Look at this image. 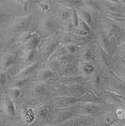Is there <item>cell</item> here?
Masks as SVG:
<instances>
[{
	"label": "cell",
	"instance_id": "6da1fadb",
	"mask_svg": "<svg viewBox=\"0 0 125 126\" xmlns=\"http://www.w3.org/2000/svg\"><path fill=\"white\" fill-rule=\"evenodd\" d=\"M103 104H95V103H88V102H78L75 105V110L77 116H84L94 118L100 115L103 111L102 108Z\"/></svg>",
	"mask_w": 125,
	"mask_h": 126
},
{
	"label": "cell",
	"instance_id": "7a4b0ae2",
	"mask_svg": "<svg viewBox=\"0 0 125 126\" xmlns=\"http://www.w3.org/2000/svg\"><path fill=\"white\" fill-rule=\"evenodd\" d=\"M89 88L84 85V83L79 84H63L56 89V92H59L57 96H73L78 98L83 95Z\"/></svg>",
	"mask_w": 125,
	"mask_h": 126
},
{
	"label": "cell",
	"instance_id": "3957f363",
	"mask_svg": "<svg viewBox=\"0 0 125 126\" xmlns=\"http://www.w3.org/2000/svg\"><path fill=\"white\" fill-rule=\"evenodd\" d=\"M59 40L55 35H51L46 40H42L39 47H41V55L42 58L47 60L53 57V55L56 53L57 49L59 47Z\"/></svg>",
	"mask_w": 125,
	"mask_h": 126
},
{
	"label": "cell",
	"instance_id": "277c9868",
	"mask_svg": "<svg viewBox=\"0 0 125 126\" xmlns=\"http://www.w3.org/2000/svg\"><path fill=\"white\" fill-rule=\"evenodd\" d=\"M33 23V17L31 14H27L25 16L16 17L13 21L10 24L9 30L12 33H20L26 32L30 29Z\"/></svg>",
	"mask_w": 125,
	"mask_h": 126
},
{
	"label": "cell",
	"instance_id": "5b68a950",
	"mask_svg": "<svg viewBox=\"0 0 125 126\" xmlns=\"http://www.w3.org/2000/svg\"><path fill=\"white\" fill-rule=\"evenodd\" d=\"M95 57L97 59V62L102 69H104L105 71L113 70L114 61H113L112 56L107 52H105L98 43H96V47H95Z\"/></svg>",
	"mask_w": 125,
	"mask_h": 126
},
{
	"label": "cell",
	"instance_id": "8992f818",
	"mask_svg": "<svg viewBox=\"0 0 125 126\" xmlns=\"http://www.w3.org/2000/svg\"><path fill=\"white\" fill-rule=\"evenodd\" d=\"M52 107L53 105L44 103L35 108L36 110V121H39L42 123H47L51 122L53 121L52 119Z\"/></svg>",
	"mask_w": 125,
	"mask_h": 126
},
{
	"label": "cell",
	"instance_id": "52a82bcc",
	"mask_svg": "<svg viewBox=\"0 0 125 126\" xmlns=\"http://www.w3.org/2000/svg\"><path fill=\"white\" fill-rule=\"evenodd\" d=\"M76 115V110H75V105L69 107V108H65V109H59V113L57 117L53 120L50 124H54V125H57V124H64L65 122L69 121L74 118Z\"/></svg>",
	"mask_w": 125,
	"mask_h": 126
},
{
	"label": "cell",
	"instance_id": "ba28073f",
	"mask_svg": "<svg viewBox=\"0 0 125 126\" xmlns=\"http://www.w3.org/2000/svg\"><path fill=\"white\" fill-rule=\"evenodd\" d=\"M1 108L4 112L7 117L11 118V119H14L16 117V105L15 102L12 100L10 94L8 92H6L3 94V98H2V105H1Z\"/></svg>",
	"mask_w": 125,
	"mask_h": 126
},
{
	"label": "cell",
	"instance_id": "9c48e42d",
	"mask_svg": "<svg viewBox=\"0 0 125 126\" xmlns=\"http://www.w3.org/2000/svg\"><path fill=\"white\" fill-rule=\"evenodd\" d=\"M78 98L73 96H57L52 101L53 107L56 109H65L69 108L78 103Z\"/></svg>",
	"mask_w": 125,
	"mask_h": 126
},
{
	"label": "cell",
	"instance_id": "30bf717a",
	"mask_svg": "<svg viewBox=\"0 0 125 126\" xmlns=\"http://www.w3.org/2000/svg\"><path fill=\"white\" fill-rule=\"evenodd\" d=\"M104 33L108 36L111 41H119L122 36V28L118 23H107L105 24Z\"/></svg>",
	"mask_w": 125,
	"mask_h": 126
},
{
	"label": "cell",
	"instance_id": "8fae6325",
	"mask_svg": "<svg viewBox=\"0 0 125 126\" xmlns=\"http://www.w3.org/2000/svg\"><path fill=\"white\" fill-rule=\"evenodd\" d=\"M40 27L44 33H46L47 35L51 36L55 35L58 30H59V25L58 23L55 21L52 18H44L41 21Z\"/></svg>",
	"mask_w": 125,
	"mask_h": 126
},
{
	"label": "cell",
	"instance_id": "7c38bea8",
	"mask_svg": "<svg viewBox=\"0 0 125 126\" xmlns=\"http://www.w3.org/2000/svg\"><path fill=\"white\" fill-rule=\"evenodd\" d=\"M42 41V37L36 31H32L31 35L25 42H23L19 46L24 50H31V49H37L40 46Z\"/></svg>",
	"mask_w": 125,
	"mask_h": 126
},
{
	"label": "cell",
	"instance_id": "4fadbf2b",
	"mask_svg": "<svg viewBox=\"0 0 125 126\" xmlns=\"http://www.w3.org/2000/svg\"><path fill=\"white\" fill-rule=\"evenodd\" d=\"M104 103L114 104V105H124V98L121 94H119L113 90H104L103 91V96L101 97Z\"/></svg>",
	"mask_w": 125,
	"mask_h": 126
},
{
	"label": "cell",
	"instance_id": "5bb4252c",
	"mask_svg": "<svg viewBox=\"0 0 125 126\" xmlns=\"http://www.w3.org/2000/svg\"><path fill=\"white\" fill-rule=\"evenodd\" d=\"M79 102H88V103H95V104H104L103 99L93 89H89L83 95L78 97Z\"/></svg>",
	"mask_w": 125,
	"mask_h": 126
},
{
	"label": "cell",
	"instance_id": "9a60e30c",
	"mask_svg": "<svg viewBox=\"0 0 125 126\" xmlns=\"http://www.w3.org/2000/svg\"><path fill=\"white\" fill-rule=\"evenodd\" d=\"M49 90V86L45 82H41V81H37L36 83L31 86V95L35 98H40L44 95L47 94Z\"/></svg>",
	"mask_w": 125,
	"mask_h": 126
},
{
	"label": "cell",
	"instance_id": "2e32d148",
	"mask_svg": "<svg viewBox=\"0 0 125 126\" xmlns=\"http://www.w3.org/2000/svg\"><path fill=\"white\" fill-rule=\"evenodd\" d=\"M22 121L25 124H32L36 121V110L30 106L23 107L21 113Z\"/></svg>",
	"mask_w": 125,
	"mask_h": 126
},
{
	"label": "cell",
	"instance_id": "e0dca14e",
	"mask_svg": "<svg viewBox=\"0 0 125 126\" xmlns=\"http://www.w3.org/2000/svg\"><path fill=\"white\" fill-rule=\"evenodd\" d=\"M97 43L99 44L101 47L104 49L105 52H107L108 54H110L111 56H113V44H112V41L110 40L108 36L105 33H100L98 39H97Z\"/></svg>",
	"mask_w": 125,
	"mask_h": 126
},
{
	"label": "cell",
	"instance_id": "ac0fdd59",
	"mask_svg": "<svg viewBox=\"0 0 125 126\" xmlns=\"http://www.w3.org/2000/svg\"><path fill=\"white\" fill-rule=\"evenodd\" d=\"M16 62V55L14 53H5L0 58V66L4 71L11 69Z\"/></svg>",
	"mask_w": 125,
	"mask_h": 126
},
{
	"label": "cell",
	"instance_id": "d6986e66",
	"mask_svg": "<svg viewBox=\"0 0 125 126\" xmlns=\"http://www.w3.org/2000/svg\"><path fill=\"white\" fill-rule=\"evenodd\" d=\"M78 71L79 74L89 79V77L95 72V66L93 65V63L90 62V61L81 60L78 64Z\"/></svg>",
	"mask_w": 125,
	"mask_h": 126
},
{
	"label": "cell",
	"instance_id": "ffe728a7",
	"mask_svg": "<svg viewBox=\"0 0 125 126\" xmlns=\"http://www.w3.org/2000/svg\"><path fill=\"white\" fill-rule=\"evenodd\" d=\"M59 74L57 72L53 71L52 69H50L49 67L44 68L41 70L38 74H37V81H41V82H46L48 80H51V79L58 78Z\"/></svg>",
	"mask_w": 125,
	"mask_h": 126
},
{
	"label": "cell",
	"instance_id": "44dd1931",
	"mask_svg": "<svg viewBox=\"0 0 125 126\" xmlns=\"http://www.w3.org/2000/svg\"><path fill=\"white\" fill-rule=\"evenodd\" d=\"M40 66V63L37 60L35 62L31 63L29 65H26V66H24L20 72H18L17 74L13 76V78H16V77H26V76H30L35 71L38 70Z\"/></svg>",
	"mask_w": 125,
	"mask_h": 126
},
{
	"label": "cell",
	"instance_id": "7402d4cb",
	"mask_svg": "<svg viewBox=\"0 0 125 126\" xmlns=\"http://www.w3.org/2000/svg\"><path fill=\"white\" fill-rule=\"evenodd\" d=\"M38 58V53L37 49H31V50H24L22 55V62L24 66L29 65L31 63L37 61Z\"/></svg>",
	"mask_w": 125,
	"mask_h": 126
},
{
	"label": "cell",
	"instance_id": "603a6c76",
	"mask_svg": "<svg viewBox=\"0 0 125 126\" xmlns=\"http://www.w3.org/2000/svg\"><path fill=\"white\" fill-rule=\"evenodd\" d=\"M80 59L84 61H90L92 62L94 58H95V50L91 48V45L89 44L86 47H84L80 51Z\"/></svg>",
	"mask_w": 125,
	"mask_h": 126
},
{
	"label": "cell",
	"instance_id": "cb8c5ba5",
	"mask_svg": "<svg viewBox=\"0 0 125 126\" xmlns=\"http://www.w3.org/2000/svg\"><path fill=\"white\" fill-rule=\"evenodd\" d=\"M89 84L91 86V88L94 89V90H97L101 88L102 86V82H103V77L102 75L98 73V72H94L92 75L89 77Z\"/></svg>",
	"mask_w": 125,
	"mask_h": 126
},
{
	"label": "cell",
	"instance_id": "d4e9b609",
	"mask_svg": "<svg viewBox=\"0 0 125 126\" xmlns=\"http://www.w3.org/2000/svg\"><path fill=\"white\" fill-rule=\"evenodd\" d=\"M79 15H80V18L84 20L88 25H89L92 29L94 28V21H93V17H92V14L91 12L87 10V9H82L78 11Z\"/></svg>",
	"mask_w": 125,
	"mask_h": 126
},
{
	"label": "cell",
	"instance_id": "484cf974",
	"mask_svg": "<svg viewBox=\"0 0 125 126\" xmlns=\"http://www.w3.org/2000/svg\"><path fill=\"white\" fill-rule=\"evenodd\" d=\"M30 82V76H26V77H16L12 78V81L10 87H14V88H21L23 89L26 85H27Z\"/></svg>",
	"mask_w": 125,
	"mask_h": 126
},
{
	"label": "cell",
	"instance_id": "4316f807",
	"mask_svg": "<svg viewBox=\"0 0 125 126\" xmlns=\"http://www.w3.org/2000/svg\"><path fill=\"white\" fill-rule=\"evenodd\" d=\"M8 93L10 94L12 100L14 102H18L19 100H21L23 94H24V91L23 89L21 88H14V87H10L8 89Z\"/></svg>",
	"mask_w": 125,
	"mask_h": 126
},
{
	"label": "cell",
	"instance_id": "83f0119b",
	"mask_svg": "<svg viewBox=\"0 0 125 126\" xmlns=\"http://www.w3.org/2000/svg\"><path fill=\"white\" fill-rule=\"evenodd\" d=\"M82 5L84 6L85 9H87L89 11H101V7H100L99 2L97 0H83Z\"/></svg>",
	"mask_w": 125,
	"mask_h": 126
},
{
	"label": "cell",
	"instance_id": "f1b7e54d",
	"mask_svg": "<svg viewBox=\"0 0 125 126\" xmlns=\"http://www.w3.org/2000/svg\"><path fill=\"white\" fill-rule=\"evenodd\" d=\"M72 12H73V9L68 8V7H63L58 11V17L61 21L67 22L71 19Z\"/></svg>",
	"mask_w": 125,
	"mask_h": 126
},
{
	"label": "cell",
	"instance_id": "f546056e",
	"mask_svg": "<svg viewBox=\"0 0 125 126\" xmlns=\"http://www.w3.org/2000/svg\"><path fill=\"white\" fill-rule=\"evenodd\" d=\"M64 47L66 49L67 53L70 54V55H72V56H73V57L76 56L80 52V47H79L77 44L73 43V42H68V43H66L64 45Z\"/></svg>",
	"mask_w": 125,
	"mask_h": 126
},
{
	"label": "cell",
	"instance_id": "4dcf8cb0",
	"mask_svg": "<svg viewBox=\"0 0 125 126\" xmlns=\"http://www.w3.org/2000/svg\"><path fill=\"white\" fill-rule=\"evenodd\" d=\"M10 18H11V14L5 9L0 8V27H3L6 25H8Z\"/></svg>",
	"mask_w": 125,
	"mask_h": 126
},
{
	"label": "cell",
	"instance_id": "1f68e13d",
	"mask_svg": "<svg viewBox=\"0 0 125 126\" xmlns=\"http://www.w3.org/2000/svg\"><path fill=\"white\" fill-rule=\"evenodd\" d=\"M82 3H83V0H63L62 1V4L64 7H68L71 9L81 6Z\"/></svg>",
	"mask_w": 125,
	"mask_h": 126
},
{
	"label": "cell",
	"instance_id": "d6a6232c",
	"mask_svg": "<svg viewBox=\"0 0 125 126\" xmlns=\"http://www.w3.org/2000/svg\"><path fill=\"white\" fill-rule=\"evenodd\" d=\"M106 8H107V11H110V13L112 14H124L123 13V11L122 9L118 7V4H111L110 5H106Z\"/></svg>",
	"mask_w": 125,
	"mask_h": 126
},
{
	"label": "cell",
	"instance_id": "836d02e7",
	"mask_svg": "<svg viewBox=\"0 0 125 126\" xmlns=\"http://www.w3.org/2000/svg\"><path fill=\"white\" fill-rule=\"evenodd\" d=\"M71 22L73 23V26L76 28L79 25V21H80V15L79 12L76 9H73V12H72V16H71Z\"/></svg>",
	"mask_w": 125,
	"mask_h": 126
},
{
	"label": "cell",
	"instance_id": "e575fe53",
	"mask_svg": "<svg viewBox=\"0 0 125 126\" xmlns=\"http://www.w3.org/2000/svg\"><path fill=\"white\" fill-rule=\"evenodd\" d=\"M8 84V74L3 69L0 70V89H3Z\"/></svg>",
	"mask_w": 125,
	"mask_h": 126
},
{
	"label": "cell",
	"instance_id": "d590c367",
	"mask_svg": "<svg viewBox=\"0 0 125 126\" xmlns=\"http://www.w3.org/2000/svg\"><path fill=\"white\" fill-rule=\"evenodd\" d=\"M66 24H65V26H64V32H65V34H67V35H73V33H74V30H75V27L73 26V23L71 22V20H69V21L65 22Z\"/></svg>",
	"mask_w": 125,
	"mask_h": 126
},
{
	"label": "cell",
	"instance_id": "8d00e7d4",
	"mask_svg": "<svg viewBox=\"0 0 125 126\" xmlns=\"http://www.w3.org/2000/svg\"><path fill=\"white\" fill-rule=\"evenodd\" d=\"M48 67H49L50 69H52L53 71H55V72H57V73H58V72L61 70V68H62V64L59 63L57 59L54 58V59L51 60L50 63L48 64Z\"/></svg>",
	"mask_w": 125,
	"mask_h": 126
},
{
	"label": "cell",
	"instance_id": "74e56055",
	"mask_svg": "<svg viewBox=\"0 0 125 126\" xmlns=\"http://www.w3.org/2000/svg\"><path fill=\"white\" fill-rule=\"evenodd\" d=\"M114 115L119 121L125 120V107H119V108H117L115 110Z\"/></svg>",
	"mask_w": 125,
	"mask_h": 126
},
{
	"label": "cell",
	"instance_id": "f35d334b",
	"mask_svg": "<svg viewBox=\"0 0 125 126\" xmlns=\"http://www.w3.org/2000/svg\"><path fill=\"white\" fill-rule=\"evenodd\" d=\"M38 8L39 10L42 12H49L51 11V6L48 2H39L38 3Z\"/></svg>",
	"mask_w": 125,
	"mask_h": 126
},
{
	"label": "cell",
	"instance_id": "ab89813d",
	"mask_svg": "<svg viewBox=\"0 0 125 126\" xmlns=\"http://www.w3.org/2000/svg\"><path fill=\"white\" fill-rule=\"evenodd\" d=\"M117 122L116 120L112 116H105L104 118V125H117L118 123H115Z\"/></svg>",
	"mask_w": 125,
	"mask_h": 126
},
{
	"label": "cell",
	"instance_id": "60d3db41",
	"mask_svg": "<svg viewBox=\"0 0 125 126\" xmlns=\"http://www.w3.org/2000/svg\"><path fill=\"white\" fill-rule=\"evenodd\" d=\"M77 27H79V28H82V29H84V30H86V31L89 32V33H91L92 32V28L90 27V26L86 23V22L84 21V20H82L81 18H80V21H79V25Z\"/></svg>",
	"mask_w": 125,
	"mask_h": 126
},
{
	"label": "cell",
	"instance_id": "b9f144b4",
	"mask_svg": "<svg viewBox=\"0 0 125 126\" xmlns=\"http://www.w3.org/2000/svg\"><path fill=\"white\" fill-rule=\"evenodd\" d=\"M74 34H75L76 36H78V37L85 38V37H87V36H89L90 33L88 31H86V30H84V29H82V28L76 27L75 30H74Z\"/></svg>",
	"mask_w": 125,
	"mask_h": 126
},
{
	"label": "cell",
	"instance_id": "7bdbcfd3",
	"mask_svg": "<svg viewBox=\"0 0 125 126\" xmlns=\"http://www.w3.org/2000/svg\"><path fill=\"white\" fill-rule=\"evenodd\" d=\"M15 3H17L18 5H23L24 8H25V11H26L27 9V6H28V3H29V0H14Z\"/></svg>",
	"mask_w": 125,
	"mask_h": 126
},
{
	"label": "cell",
	"instance_id": "ee69618b",
	"mask_svg": "<svg viewBox=\"0 0 125 126\" xmlns=\"http://www.w3.org/2000/svg\"><path fill=\"white\" fill-rule=\"evenodd\" d=\"M117 74L120 76V78L121 80H123L125 82V67H122V68H120L119 71H118V73Z\"/></svg>",
	"mask_w": 125,
	"mask_h": 126
},
{
	"label": "cell",
	"instance_id": "f6af8a7d",
	"mask_svg": "<svg viewBox=\"0 0 125 126\" xmlns=\"http://www.w3.org/2000/svg\"><path fill=\"white\" fill-rule=\"evenodd\" d=\"M119 49H120V54L125 58V41H123V42L119 45Z\"/></svg>",
	"mask_w": 125,
	"mask_h": 126
},
{
	"label": "cell",
	"instance_id": "bcb514c9",
	"mask_svg": "<svg viewBox=\"0 0 125 126\" xmlns=\"http://www.w3.org/2000/svg\"><path fill=\"white\" fill-rule=\"evenodd\" d=\"M119 25H120V26L123 28V30H125V18L122 20V21L120 22V24H119Z\"/></svg>",
	"mask_w": 125,
	"mask_h": 126
},
{
	"label": "cell",
	"instance_id": "7dc6e473",
	"mask_svg": "<svg viewBox=\"0 0 125 126\" xmlns=\"http://www.w3.org/2000/svg\"><path fill=\"white\" fill-rule=\"evenodd\" d=\"M120 3H121L122 5L125 6V0H120Z\"/></svg>",
	"mask_w": 125,
	"mask_h": 126
}]
</instances>
